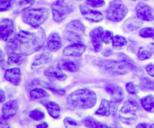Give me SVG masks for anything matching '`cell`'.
<instances>
[{
  "label": "cell",
  "mask_w": 154,
  "mask_h": 128,
  "mask_svg": "<svg viewBox=\"0 0 154 128\" xmlns=\"http://www.w3.org/2000/svg\"><path fill=\"white\" fill-rule=\"evenodd\" d=\"M16 40L20 43L21 51L25 55H29L42 47L45 40V33L42 30L37 32L20 31L15 35Z\"/></svg>",
  "instance_id": "6da1fadb"
},
{
  "label": "cell",
  "mask_w": 154,
  "mask_h": 128,
  "mask_svg": "<svg viewBox=\"0 0 154 128\" xmlns=\"http://www.w3.org/2000/svg\"><path fill=\"white\" fill-rule=\"evenodd\" d=\"M96 95L93 91L87 88L78 89L68 96L67 102L74 109H91L96 103Z\"/></svg>",
  "instance_id": "7a4b0ae2"
},
{
  "label": "cell",
  "mask_w": 154,
  "mask_h": 128,
  "mask_svg": "<svg viewBox=\"0 0 154 128\" xmlns=\"http://www.w3.org/2000/svg\"><path fill=\"white\" fill-rule=\"evenodd\" d=\"M50 13V10L46 7L29 9L23 14V20L28 25L38 28L46 21Z\"/></svg>",
  "instance_id": "3957f363"
},
{
  "label": "cell",
  "mask_w": 154,
  "mask_h": 128,
  "mask_svg": "<svg viewBox=\"0 0 154 128\" xmlns=\"http://www.w3.org/2000/svg\"><path fill=\"white\" fill-rule=\"evenodd\" d=\"M138 104L134 100H126L121 109L119 110V118L122 122L127 124H133L137 121L136 112Z\"/></svg>",
  "instance_id": "277c9868"
},
{
  "label": "cell",
  "mask_w": 154,
  "mask_h": 128,
  "mask_svg": "<svg viewBox=\"0 0 154 128\" xmlns=\"http://www.w3.org/2000/svg\"><path fill=\"white\" fill-rule=\"evenodd\" d=\"M102 67L108 73L114 75H123L132 70V65L126 61H104Z\"/></svg>",
  "instance_id": "5b68a950"
},
{
  "label": "cell",
  "mask_w": 154,
  "mask_h": 128,
  "mask_svg": "<svg viewBox=\"0 0 154 128\" xmlns=\"http://www.w3.org/2000/svg\"><path fill=\"white\" fill-rule=\"evenodd\" d=\"M128 13L126 6L119 1H112L107 9V19L113 22H120L124 19Z\"/></svg>",
  "instance_id": "8992f818"
},
{
  "label": "cell",
  "mask_w": 154,
  "mask_h": 128,
  "mask_svg": "<svg viewBox=\"0 0 154 128\" xmlns=\"http://www.w3.org/2000/svg\"><path fill=\"white\" fill-rule=\"evenodd\" d=\"M84 25L79 20H74L67 25L65 35L69 41L78 43L81 40V35L84 34Z\"/></svg>",
  "instance_id": "52a82bcc"
},
{
  "label": "cell",
  "mask_w": 154,
  "mask_h": 128,
  "mask_svg": "<svg viewBox=\"0 0 154 128\" xmlns=\"http://www.w3.org/2000/svg\"><path fill=\"white\" fill-rule=\"evenodd\" d=\"M53 18L57 22H60L72 11V8L65 3L64 0H57L51 5Z\"/></svg>",
  "instance_id": "ba28073f"
},
{
  "label": "cell",
  "mask_w": 154,
  "mask_h": 128,
  "mask_svg": "<svg viewBox=\"0 0 154 128\" xmlns=\"http://www.w3.org/2000/svg\"><path fill=\"white\" fill-rule=\"evenodd\" d=\"M13 21L10 19H4L0 22V38L7 40L14 32Z\"/></svg>",
  "instance_id": "9c48e42d"
},
{
  "label": "cell",
  "mask_w": 154,
  "mask_h": 128,
  "mask_svg": "<svg viewBox=\"0 0 154 128\" xmlns=\"http://www.w3.org/2000/svg\"><path fill=\"white\" fill-rule=\"evenodd\" d=\"M103 28L98 27L94 28L90 32V37L93 43L94 49L96 52L101 51L102 47V35H103Z\"/></svg>",
  "instance_id": "30bf717a"
},
{
  "label": "cell",
  "mask_w": 154,
  "mask_h": 128,
  "mask_svg": "<svg viewBox=\"0 0 154 128\" xmlns=\"http://www.w3.org/2000/svg\"><path fill=\"white\" fill-rule=\"evenodd\" d=\"M18 103L17 100H13L7 102L2 108V116L5 119H9L16 115L18 110Z\"/></svg>",
  "instance_id": "8fae6325"
},
{
  "label": "cell",
  "mask_w": 154,
  "mask_h": 128,
  "mask_svg": "<svg viewBox=\"0 0 154 128\" xmlns=\"http://www.w3.org/2000/svg\"><path fill=\"white\" fill-rule=\"evenodd\" d=\"M80 9H81V13L84 17L87 20L94 22H99L103 19V14L100 12L93 10L84 5L80 6Z\"/></svg>",
  "instance_id": "7c38bea8"
},
{
  "label": "cell",
  "mask_w": 154,
  "mask_h": 128,
  "mask_svg": "<svg viewBox=\"0 0 154 128\" xmlns=\"http://www.w3.org/2000/svg\"><path fill=\"white\" fill-rule=\"evenodd\" d=\"M86 50V46L81 43H74L73 44L66 46L63 50V54L66 56H80Z\"/></svg>",
  "instance_id": "4fadbf2b"
},
{
  "label": "cell",
  "mask_w": 154,
  "mask_h": 128,
  "mask_svg": "<svg viewBox=\"0 0 154 128\" xmlns=\"http://www.w3.org/2000/svg\"><path fill=\"white\" fill-rule=\"evenodd\" d=\"M136 13L138 17L142 20L152 21L154 18L151 8L144 3H138L136 7Z\"/></svg>",
  "instance_id": "5bb4252c"
},
{
  "label": "cell",
  "mask_w": 154,
  "mask_h": 128,
  "mask_svg": "<svg viewBox=\"0 0 154 128\" xmlns=\"http://www.w3.org/2000/svg\"><path fill=\"white\" fill-rule=\"evenodd\" d=\"M5 77L11 84H13L14 85H18L21 80L20 70L17 67L8 69V70H7L5 71Z\"/></svg>",
  "instance_id": "9a60e30c"
},
{
  "label": "cell",
  "mask_w": 154,
  "mask_h": 128,
  "mask_svg": "<svg viewBox=\"0 0 154 128\" xmlns=\"http://www.w3.org/2000/svg\"><path fill=\"white\" fill-rule=\"evenodd\" d=\"M62 40L59 34L54 32L50 34L47 41V46L51 51H57L61 47Z\"/></svg>",
  "instance_id": "2e32d148"
},
{
  "label": "cell",
  "mask_w": 154,
  "mask_h": 128,
  "mask_svg": "<svg viewBox=\"0 0 154 128\" xmlns=\"http://www.w3.org/2000/svg\"><path fill=\"white\" fill-rule=\"evenodd\" d=\"M52 56H51V53L46 52L42 53L40 56L38 58H36L34 61V62L32 64V70H37L38 69H41L46 64L49 63L51 61Z\"/></svg>",
  "instance_id": "e0dca14e"
},
{
  "label": "cell",
  "mask_w": 154,
  "mask_h": 128,
  "mask_svg": "<svg viewBox=\"0 0 154 128\" xmlns=\"http://www.w3.org/2000/svg\"><path fill=\"white\" fill-rule=\"evenodd\" d=\"M45 74L48 77L56 78V79L61 81L65 80L67 78V76L63 72H62L61 69H60L59 67L57 68V67H54V66H51V67L46 69L45 71Z\"/></svg>",
  "instance_id": "ac0fdd59"
},
{
  "label": "cell",
  "mask_w": 154,
  "mask_h": 128,
  "mask_svg": "<svg viewBox=\"0 0 154 128\" xmlns=\"http://www.w3.org/2000/svg\"><path fill=\"white\" fill-rule=\"evenodd\" d=\"M111 95H112V98H111V109H113V110L114 109V112H115L117 110V108L118 106V105L123 100L124 94H123V89L120 87L118 86L117 89H116V91L111 94Z\"/></svg>",
  "instance_id": "d6986e66"
},
{
  "label": "cell",
  "mask_w": 154,
  "mask_h": 128,
  "mask_svg": "<svg viewBox=\"0 0 154 128\" xmlns=\"http://www.w3.org/2000/svg\"><path fill=\"white\" fill-rule=\"evenodd\" d=\"M43 104L46 107L48 113L52 118H60V107L57 103L53 101H45L43 102Z\"/></svg>",
  "instance_id": "ffe728a7"
},
{
  "label": "cell",
  "mask_w": 154,
  "mask_h": 128,
  "mask_svg": "<svg viewBox=\"0 0 154 128\" xmlns=\"http://www.w3.org/2000/svg\"><path fill=\"white\" fill-rule=\"evenodd\" d=\"M154 53V43H150L147 46H141L138 50V56L140 60L148 59Z\"/></svg>",
  "instance_id": "44dd1931"
},
{
  "label": "cell",
  "mask_w": 154,
  "mask_h": 128,
  "mask_svg": "<svg viewBox=\"0 0 154 128\" xmlns=\"http://www.w3.org/2000/svg\"><path fill=\"white\" fill-rule=\"evenodd\" d=\"M142 19L138 17L129 18L125 22L124 26L127 31H133L137 29L142 25Z\"/></svg>",
  "instance_id": "7402d4cb"
},
{
  "label": "cell",
  "mask_w": 154,
  "mask_h": 128,
  "mask_svg": "<svg viewBox=\"0 0 154 128\" xmlns=\"http://www.w3.org/2000/svg\"><path fill=\"white\" fill-rule=\"evenodd\" d=\"M111 111V102L104 99L101 102L100 107L96 111V114L101 116H108L110 115Z\"/></svg>",
  "instance_id": "603a6c76"
},
{
  "label": "cell",
  "mask_w": 154,
  "mask_h": 128,
  "mask_svg": "<svg viewBox=\"0 0 154 128\" xmlns=\"http://www.w3.org/2000/svg\"><path fill=\"white\" fill-rule=\"evenodd\" d=\"M58 67L61 70H66L70 72L78 71V67L75 62L69 60H61L58 64Z\"/></svg>",
  "instance_id": "cb8c5ba5"
},
{
  "label": "cell",
  "mask_w": 154,
  "mask_h": 128,
  "mask_svg": "<svg viewBox=\"0 0 154 128\" xmlns=\"http://www.w3.org/2000/svg\"><path fill=\"white\" fill-rule=\"evenodd\" d=\"M34 0H21L17 3L14 12L15 13H20L28 10L34 4Z\"/></svg>",
  "instance_id": "d4e9b609"
},
{
  "label": "cell",
  "mask_w": 154,
  "mask_h": 128,
  "mask_svg": "<svg viewBox=\"0 0 154 128\" xmlns=\"http://www.w3.org/2000/svg\"><path fill=\"white\" fill-rule=\"evenodd\" d=\"M142 106L146 111L154 112V97L153 95H147L141 100Z\"/></svg>",
  "instance_id": "484cf974"
},
{
  "label": "cell",
  "mask_w": 154,
  "mask_h": 128,
  "mask_svg": "<svg viewBox=\"0 0 154 128\" xmlns=\"http://www.w3.org/2000/svg\"><path fill=\"white\" fill-rule=\"evenodd\" d=\"M113 46H114V49H123L124 47H126V43H127V41H126V38L123 37V36L120 35H116L113 37Z\"/></svg>",
  "instance_id": "4316f807"
},
{
  "label": "cell",
  "mask_w": 154,
  "mask_h": 128,
  "mask_svg": "<svg viewBox=\"0 0 154 128\" xmlns=\"http://www.w3.org/2000/svg\"><path fill=\"white\" fill-rule=\"evenodd\" d=\"M83 122L84 123L86 127L88 128H108L109 127L107 125H105V124H102V123L99 122V121H96L93 118H86L83 121Z\"/></svg>",
  "instance_id": "83f0119b"
},
{
  "label": "cell",
  "mask_w": 154,
  "mask_h": 128,
  "mask_svg": "<svg viewBox=\"0 0 154 128\" xmlns=\"http://www.w3.org/2000/svg\"><path fill=\"white\" fill-rule=\"evenodd\" d=\"M140 86L142 90H153L154 91V81L147 77H143L141 79Z\"/></svg>",
  "instance_id": "f1b7e54d"
},
{
  "label": "cell",
  "mask_w": 154,
  "mask_h": 128,
  "mask_svg": "<svg viewBox=\"0 0 154 128\" xmlns=\"http://www.w3.org/2000/svg\"><path fill=\"white\" fill-rule=\"evenodd\" d=\"M29 96L32 99H40L48 96V94L42 88H34L29 92Z\"/></svg>",
  "instance_id": "f546056e"
},
{
  "label": "cell",
  "mask_w": 154,
  "mask_h": 128,
  "mask_svg": "<svg viewBox=\"0 0 154 128\" xmlns=\"http://www.w3.org/2000/svg\"><path fill=\"white\" fill-rule=\"evenodd\" d=\"M22 55L20 54L17 53H12L10 54L8 58V63L11 65H17V64H20L22 62Z\"/></svg>",
  "instance_id": "4dcf8cb0"
},
{
  "label": "cell",
  "mask_w": 154,
  "mask_h": 128,
  "mask_svg": "<svg viewBox=\"0 0 154 128\" xmlns=\"http://www.w3.org/2000/svg\"><path fill=\"white\" fill-rule=\"evenodd\" d=\"M29 117L35 121H42L45 118V113L41 109H35L29 112Z\"/></svg>",
  "instance_id": "1f68e13d"
},
{
  "label": "cell",
  "mask_w": 154,
  "mask_h": 128,
  "mask_svg": "<svg viewBox=\"0 0 154 128\" xmlns=\"http://www.w3.org/2000/svg\"><path fill=\"white\" fill-rule=\"evenodd\" d=\"M15 0H0V11H5L13 6Z\"/></svg>",
  "instance_id": "d6a6232c"
},
{
  "label": "cell",
  "mask_w": 154,
  "mask_h": 128,
  "mask_svg": "<svg viewBox=\"0 0 154 128\" xmlns=\"http://www.w3.org/2000/svg\"><path fill=\"white\" fill-rule=\"evenodd\" d=\"M139 34L142 37H153L154 36V29L149 27L144 28L140 31Z\"/></svg>",
  "instance_id": "836d02e7"
},
{
  "label": "cell",
  "mask_w": 154,
  "mask_h": 128,
  "mask_svg": "<svg viewBox=\"0 0 154 128\" xmlns=\"http://www.w3.org/2000/svg\"><path fill=\"white\" fill-rule=\"evenodd\" d=\"M64 124L66 128H78V124L73 118L67 117L64 119Z\"/></svg>",
  "instance_id": "e575fe53"
},
{
  "label": "cell",
  "mask_w": 154,
  "mask_h": 128,
  "mask_svg": "<svg viewBox=\"0 0 154 128\" xmlns=\"http://www.w3.org/2000/svg\"><path fill=\"white\" fill-rule=\"evenodd\" d=\"M6 48H7L8 52H14V51H16L18 48L17 42L14 40H9L8 42L7 43Z\"/></svg>",
  "instance_id": "d590c367"
},
{
  "label": "cell",
  "mask_w": 154,
  "mask_h": 128,
  "mask_svg": "<svg viewBox=\"0 0 154 128\" xmlns=\"http://www.w3.org/2000/svg\"><path fill=\"white\" fill-rule=\"evenodd\" d=\"M87 3L94 7H99L105 5L104 0H87Z\"/></svg>",
  "instance_id": "8d00e7d4"
},
{
  "label": "cell",
  "mask_w": 154,
  "mask_h": 128,
  "mask_svg": "<svg viewBox=\"0 0 154 128\" xmlns=\"http://www.w3.org/2000/svg\"><path fill=\"white\" fill-rule=\"evenodd\" d=\"M113 40V33L110 31H105L102 35V40L105 43H109Z\"/></svg>",
  "instance_id": "74e56055"
},
{
  "label": "cell",
  "mask_w": 154,
  "mask_h": 128,
  "mask_svg": "<svg viewBox=\"0 0 154 128\" xmlns=\"http://www.w3.org/2000/svg\"><path fill=\"white\" fill-rule=\"evenodd\" d=\"M126 90H127V91L129 93V94H135L137 93L136 88H135V85H134L133 82H128L126 85Z\"/></svg>",
  "instance_id": "f35d334b"
},
{
  "label": "cell",
  "mask_w": 154,
  "mask_h": 128,
  "mask_svg": "<svg viewBox=\"0 0 154 128\" xmlns=\"http://www.w3.org/2000/svg\"><path fill=\"white\" fill-rule=\"evenodd\" d=\"M45 86L47 87V88H49L50 90H51V91H53L54 92L57 93V94H60V95H64L65 94H66V91H64L63 89H60V88H55V87H53V86H51L50 85H46Z\"/></svg>",
  "instance_id": "ab89813d"
},
{
  "label": "cell",
  "mask_w": 154,
  "mask_h": 128,
  "mask_svg": "<svg viewBox=\"0 0 154 128\" xmlns=\"http://www.w3.org/2000/svg\"><path fill=\"white\" fill-rule=\"evenodd\" d=\"M117 87H118L117 85H114V84H108V85H105V90H106L108 93H110V94H111L112 93H114V91H116Z\"/></svg>",
  "instance_id": "60d3db41"
},
{
  "label": "cell",
  "mask_w": 154,
  "mask_h": 128,
  "mask_svg": "<svg viewBox=\"0 0 154 128\" xmlns=\"http://www.w3.org/2000/svg\"><path fill=\"white\" fill-rule=\"evenodd\" d=\"M7 120L2 116L0 117V128H10V124Z\"/></svg>",
  "instance_id": "b9f144b4"
},
{
  "label": "cell",
  "mask_w": 154,
  "mask_h": 128,
  "mask_svg": "<svg viewBox=\"0 0 154 128\" xmlns=\"http://www.w3.org/2000/svg\"><path fill=\"white\" fill-rule=\"evenodd\" d=\"M146 70L147 73L151 76H154V65L153 64H149L146 67Z\"/></svg>",
  "instance_id": "7bdbcfd3"
},
{
  "label": "cell",
  "mask_w": 154,
  "mask_h": 128,
  "mask_svg": "<svg viewBox=\"0 0 154 128\" xmlns=\"http://www.w3.org/2000/svg\"><path fill=\"white\" fill-rule=\"evenodd\" d=\"M5 100V94L2 90L0 89V103H2Z\"/></svg>",
  "instance_id": "ee69618b"
},
{
  "label": "cell",
  "mask_w": 154,
  "mask_h": 128,
  "mask_svg": "<svg viewBox=\"0 0 154 128\" xmlns=\"http://www.w3.org/2000/svg\"><path fill=\"white\" fill-rule=\"evenodd\" d=\"M48 124H47L46 122L42 123V124H38V125H37V127H36V128H48Z\"/></svg>",
  "instance_id": "f6af8a7d"
},
{
  "label": "cell",
  "mask_w": 154,
  "mask_h": 128,
  "mask_svg": "<svg viewBox=\"0 0 154 128\" xmlns=\"http://www.w3.org/2000/svg\"><path fill=\"white\" fill-rule=\"evenodd\" d=\"M4 58H5L4 53H3L2 50L1 48H0V63H2L4 61Z\"/></svg>",
  "instance_id": "bcb514c9"
},
{
  "label": "cell",
  "mask_w": 154,
  "mask_h": 128,
  "mask_svg": "<svg viewBox=\"0 0 154 128\" xmlns=\"http://www.w3.org/2000/svg\"><path fill=\"white\" fill-rule=\"evenodd\" d=\"M147 124H146V123H141V124H139L136 127V128H147Z\"/></svg>",
  "instance_id": "7dc6e473"
},
{
  "label": "cell",
  "mask_w": 154,
  "mask_h": 128,
  "mask_svg": "<svg viewBox=\"0 0 154 128\" xmlns=\"http://www.w3.org/2000/svg\"><path fill=\"white\" fill-rule=\"evenodd\" d=\"M150 128H154V124H152L151 126H150Z\"/></svg>",
  "instance_id": "c3c4849f"
},
{
  "label": "cell",
  "mask_w": 154,
  "mask_h": 128,
  "mask_svg": "<svg viewBox=\"0 0 154 128\" xmlns=\"http://www.w3.org/2000/svg\"><path fill=\"white\" fill-rule=\"evenodd\" d=\"M108 128H117V127H109Z\"/></svg>",
  "instance_id": "681fc988"
},
{
  "label": "cell",
  "mask_w": 154,
  "mask_h": 128,
  "mask_svg": "<svg viewBox=\"0 0 154 128\" xmlns=\"http://www.w3.org/2000/svg\"><path fill=\"white\" fill-rule=\"evenodd\" d=\"M134 1H135V0H134Z\"/></svg>",
  "instance_id": "f907efd6"
}]
</instances>
